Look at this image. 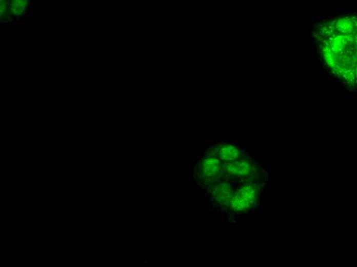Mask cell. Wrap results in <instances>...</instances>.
Wrapping results in <instances>:
<instances>
[{"label": "cell", "instance_id": "4", "mask_svg": "<svg viewBox=\"0 0 357 267\" xmlns=\"http://www.w3.org/2000/svg\"><path fill=\"white\" fill-rule=\"evenodd\" d=\"M217 157L221 161L230 162L240 159L241 152L235 145L230 143L218 146L216 150Z\"/></svg>", "mask_w": 357, "mask_h": 267}, {"label": "cell", "instance_id": "2", "mask_svg": "<svg viewBox=\"0 0 357 267\" xmlns=\"http://www.w3.org/2000/svg\"><path fill=\"white\" fill-rule=\"evenodd\" d=\"M221 160L216 156H207L203 158L200 163V174L207 180H212L217 177L222 171Z\"/></svg>", "mask_w": 357, "mask_h": 267}, {"label": "cell", "instance_id": "3", "mask_svg": "<svg viewBox=\"0 0 357 267\" xmlns=\"http://www.w3.org/2000/svg\"><path fill=\"white\" fill-rule=\"evenodd\" d=\"M252 165L246 160L239 159L230 162H227L225 170L230 175L238 177H246L250 174Z\"/></svg>", "mask_w": 357, "mask_h": 267}, {"label": "cell", "instance_id": "1", "mask_svg": "<svg viewBox=\"0 0 357 267\" xmlns=\"http://www.w3.org/2000/svg\"><path fill=\"white\" fill-rule=\"evenodd\" d=\"M258 199L256 187L253 185H247L242 187L236 193L232 195L228 203L231 208L237 212L248 210Z\"/></svg>", "mask_w": 357, "mask_h": 267}]
</instances>
